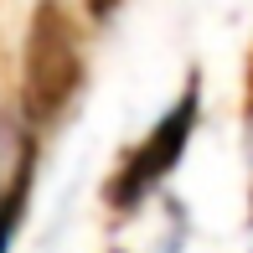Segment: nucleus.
I'll list each match as a JSON object with an SVG mask.
<instances>
[{"mask_svg":"<svg viewBox=\"0 0 253 253\" xmlns=\"http://www.w3.org/2000/svg\"><path fill=\"white\" fill-rule=\"evenodd\" d=\"M197 109H202V83L191 78L186 93L166 109V119H160L155 129L145 134L129 155H124L119 176L109 181V207H119V212L140 207V202L160 186V181L181 166V155H186V145H191V129H197Z\"/></svg>","mask_w":253,"mask_h":253,"instance_id":"2","label":"nucleus"},{"mask_svg":"<svg viewBox=\"0 0 253 253\" xmlns=\"http://www.w3.org/2000/svg\"><path fill=\"white\" fill-rule=\"evenodd\" d=\"M21 197H26V176L10 186V197L0 202V253H5V243H10V227H16V212H21Z\"/></svg>","mask_w":253,"mask_h":253,"instance_id":"3","label":"nucleus"},{"mask_svg":"<svg viewBox=\"0 0 253 253\" xmlns=\"http://www.w3.org/2000/svg\"><path fill=\"white\" fill-rule=\"evenodd\" d=\"M83 88V37L62 0H42L21 52V109L31 124H52Z\"/></svg>","mask_w":253,"mask_h":253,"instance_id":"1","label":"nucleus"},{"mask_svg":"<svg viewBox=\"0 0 253 253\" xmlns=\"http://www.w3.org/2000/svg\"><path fill=\"white\" fill-rule=\"evenodd\" d=\"M248 114H253V62H248Z\"/></svg>","mask_w":253,"mask_h":253,"instance_id":"5","label":"nucleus"},{"mask_svg":"<svg viewBox=\"0 0 253 253\" xmlns=\"http://www.w3.org/2000/svg\"><path fill=\"white\" fill-rule=\"evenodd\" d=\"M88 10L103 21V16H114V10H119V0H88Z\"/></svg>","mask_w":253,"mask_h":253,"instance_id":"4","label":"nucleus"}]
</instances>
